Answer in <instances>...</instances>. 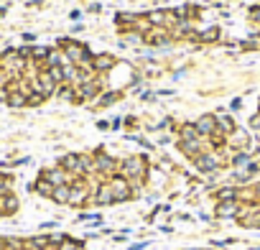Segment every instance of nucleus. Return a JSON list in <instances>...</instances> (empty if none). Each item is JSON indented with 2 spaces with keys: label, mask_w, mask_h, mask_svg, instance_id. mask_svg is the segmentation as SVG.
I'll return each instance as SVG.
<instances>
[{
  "label": "nucleus",
  "mask_w": 260,
  "mask_h": 250,
  "mask_svg": "<svg viewBox=\"0 0 260 250\" xmlns=\"http://www.w3.org/2000/svg\"><path fill=\"white\" fill-rule=\"evenodd\" d=\"M89 197H92V192H89V186L82 181V176L74 181V184H69V202L67 204H72V207H82L84 202H89Z\"/></svg>",
  "instance_id": "nucleus-4"
},
{
  "label": "nucleus",
  "mask_w": 260,
  "mask_h": 250,
  "mask_svg": "<svg viewBox=\"0 0 260 250\" xmlns=\"http://www.w3.org/2000/svg\"><path fill=\"white\" fill-rule=\"evenodd\" d=\"M252 21H260V8H252Z\"/></svg>",
  "instance_id": "nucleus-20"
},
{
  "label": "nucleus",
  "mask_w": 260,
  "mask_h": 250,
  "mask_svg": "<svg viewBox=\"0 0 260 250\" xmlns=\"http://www.w3.org/2000/svg\"><path fill=\"white\" fill-rule=\"evenodd\" d=\"M240 212V202H217V217H235Z\"/></svg>",
  "instance_id": "nucleus-10"
},
{
  "label": "nucleus",
  "mask_w": 260,
  "mask_h": 250,
  "mask_svg": "<svg viewBox=\"0 0 260 250\" xmlns=\"http://www.w3.org/2000/svg\"><path fill=\"white\" fill-rule=\"evenodd\" d=\"M51 199H54L56 204H67V202H69V184L54 186V194H51Z\"/></svg>",
  "instance_id": "nucleus-15"
},
{
  "label": "nucleus",
  "mask_w": 260,
  "mask_h": 250,
  "mask_svg": "<svg viewBox=\"0 0 260 250\" xmlns=\"http://www.w3.org/2000/svg\"><path fill=\"white\" fill-rule=\"evenodd\" d=\"M0 250H6V237H0Z\"/></svg>",
  "instance_id": "nucleus-22"
},
{
  "label": "nucleus",
  "mask_w": 260,
  "mask_h": 250,
  "mask_svg": "<svg viewBox=\"0 0 260 250\" xmlns=\"http://www.w3.org/2000/svg\"><path fill=\"white\" fill-rule=\"evenodd\" d=\"M0 209H3V214H13L18 209V199L13 194H3L0 197Z\"/></svg>",
  "instance_id": "nucleus-13"
},
{
  "label": "nucleus",
  "mask_w": 260,
  "mask_h": 250,
  "mask_svg": "<svg viewBox=\"0 0 260 250\" xmlns=\"http://www.w3.org/2000/svg\"><path fill=\"white\" fill-rule=\"evenodd\" d=\"M59 250H84V245H82V242H74V240L67 237V240L59 245Z\"/></svg>",
  "instance_id": "nucleus-17"
},
{
  "label": "nucleus",
  "mask_w": 260,
  "mask_h": 250,
  "mask_svg": "<svg viewBox=\"0 0 260 250\" xmlns=\"http://www.w3.org/2000/svg\"><path fill=\"white\" fill-rule=\"evenodd\" d=\"M110 189H112V194H115V202H127L130 197H133V186H130V181L125 179V176H120V174H115V176H110Z\"/></svg>",
  "instance_id": "nucleus-3"
},
{
  "label": "nucleus",
  "mask_w": 260,
  "mask_h": 250,
  "mask_svg": "<svg viewBox=\"0 0 260 250\" xmlns=\"http://www.w3.org/2000/svg\"><path fill=\"white\" fill-rule=\"evenodd\" d=\"M120 176H125L130 181V186H141L146 174H148V166H146V159L143 156H130L120 164Z\"/></svg>",
  "instance_id": "nucleus-1"
},
{
  "label": "nucleus",
  "mask_w": 260,
  "mask_h": 250,
  "mask_svg": "<svg viewBox=\"0 0 260 250\" xmlns=\"http://www.w3.org/2000/svg\"><path fill=\"white\" fill-rule=\"evenodd\" d=\"M112 67H115V56H110V54L94 56V72H110Z\"/></svg>",
  "instance_id": "nucleus-11"
},
{
  "label": "nucleus",
  "mask_w": 260,
  "mask_h": 250,
  "mask_svg": "<svg viewBox=\"0 0 260 250\" xmlns=\"http://www.w3.org/2000/svg\"><path fill=\"white\" fill-rule=\"evenodd\" d=\"M117 171H120L117 159H112L107 153H97L94 156V174H100V176H115Z\"/></svg>",
  "instance_id": "nucleus-5"
},
{
  "label": "nucleus",
  "mask_w": 260,
  "mask_h": 250,
  "mask_svg": "<svg viewBox=\"0 0 260 250\" xmlns=\"http://www.w3.org/2000/svg\"><path fill=\"white\" fill-rule=\"evenodd\" d=\"M0 217H3V209H0Z\"/></svg>",
  "instance_id": "nucleus-23"
},
{
  "label": "nucleus",
  "mask_w": 260,
  "mask_h": 250,
  "mask_svg": "<svg viewBox=\"0 0 260 250\" xmlns=\"http://www.w3.org/2000/svg\"><path fill=\"white\" fill-rule=\"evenodd\" d=\"M194 125H197V131H199L202 138L214 136V133H217V115H202Z\"/></svg>",
  "instance_id": "nucleus-8"
},
{
  "label": "nucleus",
  "mask_w": 260,
  "mask_h": 250,
  "mask_svg": "<svg viewBox=\"0 0 260 250\" xmlns=\"http://www.w3.org/2000/svg\"><path fill=\"white\" fill-rule=\"evenodd\" d=\"M120 95L117 92H107V95H102V100H97V105H110V102H115Z\"/></svg>",
  "instance_id": "nucleus-18"
},
{
  "label": "nucleus",
  "mask_w": 260,
  "mask_h": 250,
  "mask_svg": "<svg viewBox=\"0 0 260 250\" xmlns=\"http://www.w3.org/2000/svg\"><path fill=\"white\" fill-rule=\"evenodd\" d=\"M26 64H28V56H23L21 51H8V54L0 56V67L11 74V79L13 77H21L23 69H26Z\"/></svg>",
  "instance_id": "nucleus-2"
},
{
  "label": "nucleus",
  "mask_w": 260,
  "mask_h": 250,
  "mask_svg": "<svg viewBox=\"0 0 260 250\" xmlns=\"http://www.w3.org/2000/svg\"><path fill=\"white\" fill-rule=\"evenodd\" d=\"M194 164H197V169H199V171L212 174V171H217V169L222 166V156H219V153H214V151H204V153H199V156L194 159Z\"/></svg>",
  "instance_id": "nucleus-6"
},
{
  "label": "nucleus",
  "mask_w": 260,
  "mask_h": 250,
  "mask_svg": "<svg viewBox=\"0 0 260 250\" xmlns=\"http://www.w3.org/2000/svg\"><path fill=\"white\" fill-rule=\"evenodd\" d=\"M77 95H79V100L97 97V95H100V82H97V77L89 79V82H84V84H79V87H77Z\"/></svg>",
  "instance_id": "nucleus-9"
},
{
  "label": "nucleus",
  "mask_w": 260,
  "mask_h": 250,
  "mask_svg": "<svg viewBox=\"0 0 260 250\" xmlns=\"http://www.w3.org/2000/svg\"><path fill=\"white\" fill-rule=\"evenodd\" d=\"M217 131H219L222 136L235 133V122H232V117H230V115H217Z\"/></svg>",
  "instance_id": "nucleus-12"
},
{
  "label": "nucleus",
  "mask_w": 260,
  "mask_h": 250,
  "mask_svg": "<svg viewBox=\"0 0 260 250\" xmlns=\"http://www.w3.org/2000/svg\"><path fill=\"white\" fill-rule=\"evenodd\" d=\"M89 202H94L97 207H107V204H115V194H112L110 184H107V181H105V184H100V186H97V189L92 192Z\"/></svg>",
  "instance_id": "nucleus-7"
},
{
  "label": "nucleus",
  "mask_w": 260,
  "mask_h": 250,
  "mask_svg": "<svg viewBox=\"0 0 260 250\" xmlns=\"http://www.w3.org/2000/svg\"><path fill=\"white\" fill-rule=\"evenodd\" d=\"M252 192H255V202H260V184H257V186H255Z\"/></svg>",
  "instance_id": "nucleus-21"
},
{
  "label": "nucleus",
  "mask_w": 260,
  "mask_h": 250,
  "mask_svg": "<svg viewBox=\"0 0 260 250\" xmlns=\"http://www.w3.org/2000/svg\"><path fill=\"white\" fill-rule=\"evenodd\" d=\"M217 199L219 202H240V189H235V186H224V189H219L217 192Z\"/></svg>",
  "instance_id": "nucleus-14"
},
{
  "label": "nucleus",
  "mask_w": 260,
  "mask_h": 250,
  "mask_svg": "<svg viewBox=\"0 0 260 250\" xmlns=\"http://www.w3.org/2000/svg\"><path fill=\"white\" fill-rule=\"evenodd\" d=\"M34 189H36L41 197H51V194H54V184H49L46 179H39V181L34 184Z\"/></svg>",
  "instance_id": "nucleus-16"
},
{
  "label": "nucleus",
  "mask_w": 260,
  "mask_h": 250,
  "mask_svg": "<svg viewBox=\"0 0 260 250\" xmlns=\"http://www.w3.org/2000/svg\"><path fill=\"white\" fill-rule=\"evenodd\" d=\"M8 82H11V74H8L3 67H0V89H3V87H8Z\"/></svg>",
  "instance_id": "nucleus-19"
}]
</instances>
